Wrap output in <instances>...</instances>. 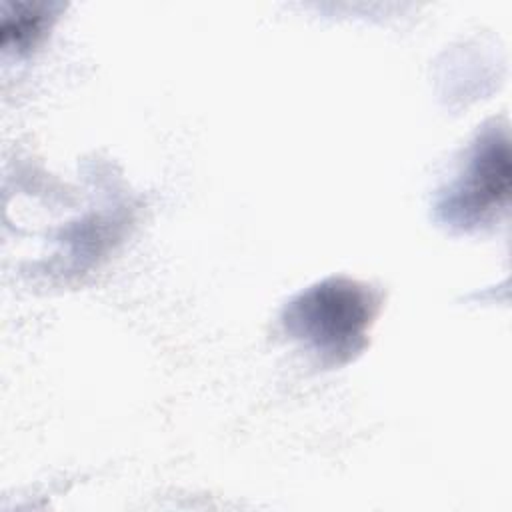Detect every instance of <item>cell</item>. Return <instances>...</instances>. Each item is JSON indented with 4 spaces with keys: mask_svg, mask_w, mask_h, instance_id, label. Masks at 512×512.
Segmentation results:
<instances>
[{
    "mask_svg": "<svg viewBox=\"0 0 512 512\" xmlns=\"http://www.w3.org/2000/svg\"><path fill=\"white\" fill-rule=\"evenodd\" d=\"M510 188V156L504 138H490L474 152L456 190L454 204L470 214H484L504 204Z\"/></svg>",
    "mask_w": 512,
    "mask_h": 512,
    "instance_id": "1",
    "label": "cell"
},
{
    "mask_svg": "<svg viewBox=\"0 0 512 512\" xmlns=\"http://www.w3.org/2000/svg\"><path fill=\"white\" fill-rule=\"evenodd\" d=\"M298 320H306L310 332L322 344H336L338 340H346L358 334L362 324L366 322L364 302L350 290H334L322 288L312 292L302 304L296 306Z\"/></svg>",
    "mask_w": 512,
    "mask_h": 512,
    "instance_id": "2",
    "label": "cell"
}]
</instances>
